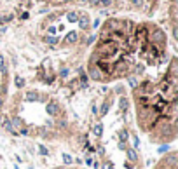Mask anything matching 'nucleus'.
Wrapping results in <instances>:
<instances>
[{"instance_id":"6","label":"nucleus","mask_w":178,"mask_h":169,"mask_svg":"<svg viewBox=\"0 0 178 169\" xmlns=\"http://www.w3.org/2000/svg\"><path fill=\"white\" fill-rule=\"evenodd\" d=\"M44 40H45L47 44H56V42H58V38H56V37H45Z\"/></svg>"},{"instance_id":"9","label":"nucleus","mask_w":178,"mask_h":169,"mask_svg":"<svg viewBox=\"0 0 178 169\" xmlns=\"http://www.w3.org/2000/svg\"><path fill=\"white\" fill-rule=\"evenodd\" d=\"M63 161H65V164H72V161H73V159H72L70 155L65 154V155H63Z\"/></svg>"},{"instance_id":"12","label":"nucleus","mask_w":178,"mask_h":169,"mask_svg":"<svg viewBox=\"0 0 178 169\" xmlns=\"http://www.w3.org/2000/svg\"><path fill=\"white\" fill-rule=\"evenodd\" d=\"M39 152H40L42 155H47V154H49V152H47V148H45V147H42V145L39 147Z\"/></svg>"},{"instance_id":"13","label":"nucleus","mask_w":178,"mask_h":169,"mask_svg":"<svg viewBox=\"0 0 178 169\" xmlns=\"http://www.w3.org/2000/svg\"><path fill=\"white\" fill-rule=\"evenodd\" d=\"M100 4H101V5H110V4H112V0H100Z\"/></svg>"},{"instance_id":"5","label":"nucleus","mask_w":178,"mask_h":169,"mask_svg":"<svg viewBox=\"0 0 178 169\" xmlns=\"http://www.w3.org/2000/svg\"><path fill=\"white\" fill-rule=\"evenodd\" d=\"M89 75H91L93 78H96V80H100V78H101V75H100V71H98V68H91V70H89Z\"/></svg>"},{"instance_id":"1","label":"nucleus","mask_w":178,"mask_h":169,"mask_svg":"<svg viewBox=\"0 0 178 169\" xmlns=\"http://www.w3.org/2000/svg\"><path fill=\"white\" fill-rule=\"evenodd\" d=\"M152 38H154V42H163L164 40V33L161 31V30H156L154 35H152Z\"/></svg>"},{"instance_id":"15","label":"nucleus","mask_w":178,"mask_h":169,"mask_svg":"<svg viewBox=\"0 0 178 169\" xmlns=\"http://www.w3.org/2000/svg\"><path fill=\"white\" fill-rule=\"evenodd\" d=\"M121 106H122V108H128V101H126V99H122V101H121Z\"/></svg>"},{"instance_id":"3","label":"nucleus","mask_w":178,"mask_h":169,"mask_svg":"<svg viewBox=\"0 0 178 169\" xmlns=\"http://www.w3.org/2000/svg\"><path fill=\"white\" fill-rule=\"evenodd\" d=\"M93 133H94L96 138H100L101 134H103V126H101V124H96V126L93 127Z\"/></svg>"},{"instance_id":"4","label":"nucleus","mask_w":178,"mask_h":169,"mask_svg":"<svg viewBox=\"0 0 178 169\" xmlns=\"http://www.w3.org/2000/svg\"><path fill=\"white\" fill-rule=\"evenodd\" d=\"M68 44H73L75 40H77V31H70L68 35H66V38H65Z\"/></svg>"},{"instance_id":"10","label":"nucleus","mask_w":178,"mask_h":169,"mask_svg":"<svg viewBox=\"0 0 178 169\" xmlns=\"http://www.w3.org/2000/svg\"><path fill=\"white\" fill-rule=\"evenodd\" d=\"M16 85H18V87H23V85H25V82H23L21 77H16Z\"/></svg>"},{"instance_id":"14","label":"nucleus","mask_w":178,"mask_h":169,"mask_svg":"<svg viewBox=\"0 0 178 169\" xmlns=\"http://www.w3.org/2000/svg\"><path fill=\"white\" fill-rule=\"evenodd\" d=\"M133 4H135L136 7H140V5L143 4V0H133Z\"/></svg>"},{"instance_id":"11","label":"nucleus","mask_w":178,"mask_h":169,"mask_svg":"<svg viewBox=\"0 0 178 169\" xmlns=\"http://www.w3.org/2000/svg\"><path fill=\"white\" fill-rule=\"evenodd\" d=\"M0 70H5V59H4V56H0Z\"/></svg>"},{"instance_id":"8","label":"nucleus","mask_w":178,"mask_h":169,"mask_svg":"<svg viewBox=\"0 0 178 169\" xmlns=\"http://www.w3.org/2000/svg\"><path fill=\"white\" fill-rule=\"evenodd\" d=\"M128 157L131 159V161H136V154H135V150H128Z\"/></svg>"},{"instance_id":"16","label":"nucleus","mask_w":178,"mask_h":169,"mask_svg":"<svg viewBox=\"0 0 178 169\" xmlns=\"http://www.w3.org/2000/svg\"><path fill=\"white\" fill-rule=\"evenodd\" d=\"M121 138H122V141H124L126 138H128V133H126V131H122V133H121Z\"/></svg>"},{"instance_id":"7","label":"nucleus","mask_w":178,"mask_h":169,"mask_svg":"<svg viewBox=\"0 0 178 169\" xmlns=\"http://www.w3.org/2000/svg\"><path fill=\"white\" fill-rule=\"evenodd\" d=\"M79 16L75 14V12H68V21H77Z\"/></svg>"},{"instance_id":"17","label":"nucleus","mask_w":178,"mask_h":169,"mask_svg":"<svg viewBox=\"0 0 178 169\" xmlns=\"http://www.w3.org/2000/svg\"><path fill=\"white\" fill-rule=\"evenodd\" d=\"M103 169H112V164H105V166H103Z\"/></svg>"},{"instance_id":"2","label":"nucleus","mask_w":178,"mask_h":169,"mask_svg":"<svg viewBox=\"0 0 178 169\" xmlns=\"http://www.w3.org/2000/svg\"><path fill=\"white\" fill-rule=\"evenodd\" d=\"M79 25H80V28H89V18L87 16H80V19H79Z\"/></svg>"},{"instance_id":"19","label":"nucleus","mask_w":178,"mask_h":169,"mask_svg":"<svg viewBox=\"0 0 178 169\" xmlns=\"http://www.w3.org/2000/svg\"><path fill=\"white\" fill-rule=\"evenodd\" d=\"M149 2H154V0H149Z\"/></svg>"},{"instance_id":"18","label":"nucleus","mask_w":178,"mask_h":169,"mask_svg":"<svg viewBox=\"0 0 178 169\" xmlns=\"http://www.w3.org/2000/svg\"><path fill=\"white\" fill-rule=\"evenodd\" d=\"M0 106H2V98H0Z\"/></svg>"}]
</instances>
